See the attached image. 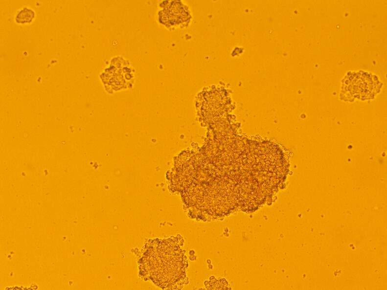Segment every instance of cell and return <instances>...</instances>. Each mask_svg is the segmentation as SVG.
<instances>
[{
	"label": "cell",
	"mask_w": 387,
	"mask_h": 290,
	"mask_svg": "<svg viewBox=\"0 0 387 290\" xmlns=\"http://www.w3.org/2000/svg\"><path fill=\"white\" fill-rule=\"evenodd\" d=\"M182 254L173 242L165 240L156 243L146 252L144 263L148 273L157 286L171 287L183 274Z\"/></svg>",
	"instance_id": "cell-1"
},
{
	"label": "cell",
	"mask_w": 387,
	"mask_h": 290,
	"mask_svg": "<svg viewBox=\"0 0 387 290\" xmlns=\"http://www.w3.org/2000/svg\"><path fill=\"white\" fill-rule=\"evenodd\" d=\"M342 91L362 99L374 96L382 87L376 75L363 70L348 72L342 80Z\"/></svg>",
	"instance_id": "cell-2"
},
{
	"label": "cell",
	"mask_w": 387,
	"mask_h": 290,
	"mask_svg": "<svg viewBox=\"0 0 387 290\" xmlns=\"http://www.w3.org/2000/svg\"><path fill=\"white\" fill-rule=\"evenodd\" d=\"M35 14L33 10L30 8L24 7L16 15L15 22L19 24L29 23L32 22Z\"/></svg>",
	"instance_id": "cell-3"
}]
</instances>
